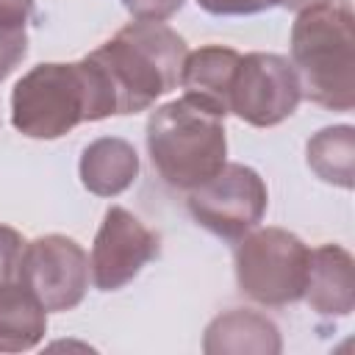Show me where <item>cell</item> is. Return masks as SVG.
I'll list each match as a JSON object with an SVG mask.
<instances>
[{
  "label": "cell",
  "instance_id": "5bb4252c",
  "mask_svg": "<svg viewBox=\"0 0 355 355\" xmlns=\"http://www.w3.org/2000/svg\"><path fill=\"white\" fill-rule=\"evenodd\" d=\"M47 333L44 305L19 283H0V352H28Z\"/></svg>",
  "mask_w": 355,
  "mask_h": 355
},
{
  "label": "cell",
  "instance_id": "3957f363",
  "mask_svg": "<svg viewBox=\"0 0 355 355\" xmlns=\"http://www.w3.org/2000/svg\"><path fill=\"white\" fill-rule=\"evenodd\" d=\"M291 64L300 75L302 97L330 111L355 108V17L349 0L297 11Z\"/></svg>",
  "mask_w": 355,
  "mask_h": 355
},
{
  "label": "cell",
  "instance_id": "e0dca14e",
  "mask_svg": "<svg viewBox=\"0 0 355 355\" xmlns=\"http://www.w3.org/2000/svg\"><path fill=\"white\" fill-rule=\"evenodd\" d=\"M28 55V28H0V83Z\"/></svg>",
  "mask_w": 355,
  "mask_h": 355
},
{
  "label": "cell",
  "instance_id": "5b68a950",
  "mask_svg": "<svg viewBox=\"0 0 355 355\" xmlns=\"http://www.w3.org/2000/svg\"><path fill=\"white\" fill-rule=\"evenodd\" d=\"M311 247L283 227H252L236 241L233 269L244 297L283 308L302 300Z\"/></svg>",
  "mask_w": 355,
  "mask_h": 355
},
{
  "label": "cell",
  "instance_id": "9c48e42d",
  "mask_svg": "<svg viewBox=\"0 0 355 355\" xmlns=\"http://www.w3.org/2000/svg\"><path fill=\"white\" fill-rule=\"evenodd\" d=\"M161 252V239L122 205H111L92 244V283L100 291L128 286Z\"/></svg>",
  "mask_w": 355,
  "mask_h": 355
},
{
  "label": "cell",
  "instance_id": "8fae6325",
  "mask_svg": "<svg viewBox=\"0 0 355 355\" xmlns=\"http://www.w3.org/2000/svg\"><path fill=\"white\" fill-rule=\"evenodd\" d=\"M283 338L277 324L250 308H233L214 316L202 336L205 355H277Z\"/></svg>",
  "mask_w": 355,
  "mask_h": 355
},
{
  "label": "cell",
  "instance_id": "30bf717a",
  "mask_svg": "<svg viewBox=\"0 0 355 355\" xmlns=\"http://www.w3.org/2000/svg\"><path fill=\"white\" fill-rule=\"evenodd\" d=\"M302 300L319 316H349L355 308V263L341 244L311 250Z\"/></svg>",
  "mask_w": 355,
  "mask_h": 355
},
{
  "label": "cell",
  "instance_id": "ffe728a7",
  "mask_svg": "<svg viewBox=\"0 0 355 355\" xmlns=\"http://www.w3.org/2000/svg\"><path fill=\"white\" fill-rule=\"evenodd\" d=\"M36 0H0V28H28Z\"/></svg>",
  "mask_w": 355,
  "mask_h": 355
},
{
  "label": "cell",
  "instance_id": "ac0fdd59",
  "mask_svg": "<svg viewBox=\"0 0 355 355\" xmlns=\"http://www.w3.org/2000/svg\"><path fill=\"white\" fill-rule=\"evenodd\" d=\"M205 14L211 17H250V14H263L286 0H194Z\"/></svg>",
  "mask_w": 355,
  "mask_h": 355
},
{
  "label": "cell",
  "instance_id": "6da1fadb",
  "mask_svg": "<svg viewBox=\"0 0 355 355\" xmlns=\"http://www.w3.org/2000/svg\"><path fill=\"white\" fill-rule=\"evenodd\" d=\"M116 116V97L103 67L80 61H47L28 69L11 92V125L39 141L67 136L80 122Z\"/></svg>",
  "mask_w": 355,
  "mask_h": 355
},
{
  "label": "cell",
  "instance_id": "44dd1931",
  "mask_svg": "<svg viewBox=\"0 0 355 355\" xmlns=\"http://www.w3.org/2000/svg\"><path fill=\"white\" fill-rule=\"evenodd\" d=\"M319 3H330V0H286L283 8H291V11H302L308 6H319Z\"/></svg>",
  "mask_w": 355,
  "mask_h": 355
},
{
  "label": "cell",
  "instance_id": "2e32d148",
  "mask_svg": "<svg viewBox=\"0 0 355 355\" xmlns=\"http://www.w3.org/2000/svg\"><path fill=\"white\" fill-rule=\"evenodd\" d=\"M25 239L19 230L0 225V283L19 280V263H22Z\"/></svg>",
  "mask_w": 355,
  "mask_h": 355
},
{
  "label": "cell",
  "instance_id": "7c38bea8",
  "mask_svg": "<svg viewBox=\"0 0 355 355\" xmlns=\"http://www.w3.org/2000/svg\"><path fill=\"white\" fill-rule=\"evenodd\" d=\"M241 53L225 44H205L186 55L180 86L189 97L200 100L219 116L230 114V86L239 69Z\"/></svg>",
  "mask_w": 355,
  "mask_h": 355
},
{
  "label": "cell",
  "instance_id": "7a4b0ae2",
  "mask_svg": "<svg viewBox=\"0 0 355 355\" xmlns=\"http://www.w3.org/2000/svg\"><path fill=\"white\" fill-rule=\"evenodd\" d=\"M89 55L103 67L114 89L116 116H125L147 111L158 97L178 89L189 47L169 25L136 19Z\"/></svg>",
  "mask_w": 355,
  "mask_h": 355
},
{
  "label": "cell",
  "instance_id": "4fadbf2b",
  "mask_svg": "<svg viewBox=\"0 0 355 355\" xmlns=\"http://www.w3.org/2000/svg\"><path fill=\"white\" fill-rule=\"evenodd\" d=\"M78 175L86 191L97 197H116L139 178V153L119 136H100L83 147Z\"/></svg>",
  "mask_w": 355,
  "mask_h": 355
},
{
  "label": "cell",
  "instance_id": "277c9868",
  "mask_svg": "<svg viewBox=\"0 0 355 355\" xmlns=\"http://www.w3.org/2000/svg\"><path fill=\"white\" fill-rule=\"evenodd\" d=\"M147 153L166 186L189 191L216 175L227 158L225 116L189 94L169 100L147 119Z\"/></svg>",
  "mask_w": 355,
  "mask_h": 355
},
{
  "label": "cell",
  "instance_id": "ba28073f",
  "mask_svg": "<svg viewBox=\"0 0 355 355\" xmlns=\"http://www.w3.org/2000/svg\"><path fill=\"white\" fill-rule=\"evenodd\" d=\"M302 100L294 64L277 53H247L230 86V114L252 128L286 122Z\"/></svg>",
  "mask_w": 355,
  "mask_h": 355
},
{
  "label": "cell",
  "instance_id": "52a82bcc",
  "mask_svg": "<svg viewBox=\"0 0 355 355\" xmlns=\"http://www.w3.org/2000/svg\"><path fill=\"white\" fill-rule=\"evenodd\" d=\"M92 269L86 250L61 233L25 241L19 283L44 305L47 313H64L83 302Z\"/></svg>",
  "mask_w": 355,
  "mask_h": 355
},
{
  "label": "cell",
  "instance_id": "8992f818",
  "mask_svg": "<svg viewBox=\"0 0 355 355\" xmlns=\"http://www.w3.org/2000/svg\"><path fill=\"white\" fill-rule=\"evenodd\" d=\"M191 219L225 241H239L258 227L266 214L269 191L263 178L244 164H222L205 183L189 189L186 197Z\"/></svg>",
  "mask_w": 355,
  "mask_h": 355
},
{
  "label": "cell",
  "instance_id": "9a60e30c",
  "mask_svg": "<svg viewBox=\"0 0 355 355\" xmlns=\"http://www.w3.org/2000/svg\"><path fill=\"white\" fill-rule=\"evenodd\" d=\"M305 161L311 172L338 189H352L355 183V128L330 125L316 130L305 144Z\"/></svg>",
  "mask_w": 355,
  "mask_h": 355
},
{
  "label": "cell",
  "instance_id": "d6986e66",
  "mask_svg": "<svg viewBox=\"0 0 355 355\" xmlns=\"http://www.w3.org/2000/svg\"><path fill=\"white\" fill-rule=\"evenodd\" d=\"M183 3L186 0H122L128 14L133 19H144V22H166L169 17H175L183 8Z\"/></svg>",
  "mask_w": 355,
  "mask_h": 355
}]
</instances>
